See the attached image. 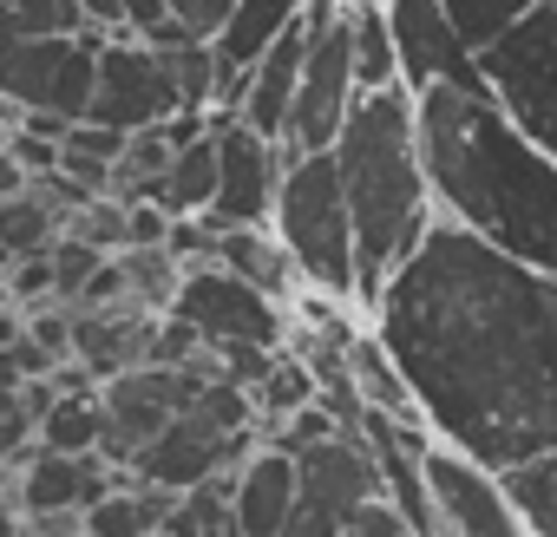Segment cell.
Wrapping results in <instances>:
<instances>
[{
  "mask_svg": "<svg viewBox=\"0 0 557 537\" xmlns=\"http://www.w3.org/2000/svg\"><path fill=\"white\" fill-rule=\"evenodd\" d=\"M374 335L433 439L511 478L557 452V276L459 223H433L381 289Z\"/></svg>",
  "mask_w": 557,
  "mask_h": 537,
  "instance_id": "cell-1",
  "label": "cell"
},
{
  "mask_svg": "<svg viewBox=\"0 0 557 537\" xmlns=\"http://www.w3.org/2000/svg\"><path fill=\"white\" fill-rule=\"evenodd\" d=\"M420 158L446 223L557 276V158L511 125L492 86L420 92Z\"/></svg>",
  "mask_w": 557,
  "mask_h": 537,
  "instance_id": "cell-2",
  "label": "cell"
},
{
  "mask_svg": "<svg viewBox=\"0 0 557 537\" xmlns=\"http://www.w3.org/2000/svg\"><path fill=\"white\" fill-rule=\"evenodd\" d=\"M335 164H342V190L355 210V236H361V296L381 302V289L420 255V242L440 223L426 158H420V99L407 86L361 92L335 145Z\"/></svg>",
  "mask_w": 557,
  "mask_h": 537,
  "instance_id": "cell-3",
  "label": "cell"
},
{
  "mask_svg": "<svg viewBox=\"0 0 557 537\" xmlns=\"http://www.w3.org/2000/svg\"><path fill=\"white\" fill-rule=\"evenodd\" d=\"M275 242L296 255L302 283H315L322 296L335 302L361 296V236H355V210H348L335 151L289 158L283 197H275Z\"/></svg>",
  "mask_w": 557,
  "mask_h": 537,
  "instance_id": "cell-4",
  "label": "cell"
},
{
  "mask_svg": "<svg viewBox=\"0 0 557 537\" xmlns=\"http://www.w3.org/2000/svg\"><path fill=\"white\" fill-rule=\"evenodd\" d=\"M479 73L511 125L557 158V0H537L492 53H479Z\"/></svg>",
  "mask_w": 557,
  "mask_h": 537,
  "instance_id": "cell-5",
  "label": "cell"
},
{
  "mask_svg": "<svg viewBox=\"0 0 557 537\" xmlns=\"http://www.w3.org/2000/svg\"><path fill=\"white\" fill-rule=\"evenodd\" d=\"M210 380H223L216 348H210L197 367H138V374L106 380V387H99V394H106V446H99V459L119 465V472H132V465L177 426V413L197 407V394H203Z\"/></svg>",
  "mask_w": 557,
  "mask_h": 537,
  "instance_id": "cell-6",
  "label": "cell"
},
{
  "mask_svg": "<svg viewBox=\"0 0 557 537\" xmlns=\"http://www.w3.org/2000/svg\"><path fill=\"white\" fill-rule=\"evenodd\" d=\"M296 465H302V498H296L289 537H348V524L374 498H387L374 446L361 433H329L322 446L296 452Z\"/></svg>",
  "mask_w": 557,
  "mask_h": 537,
  "instance_id": "cell-7",
  "label": "cell"
},
{
  "mask_svg": "<svg viewBox=\"0 0 557 537\" xmlns=\"http://www.w3.org/2000/svg\"><path fill=\"white\" fill-rule=\"evenodd\" d=\"M99 47L106 40H14L8 47V99L21 112L86 125L99 99Z\"/></svg>",
  "mask_w": 557,
  "mask_h": 537,
  "instance_id": "cell-8",
  "label": "cell"
},
{
  "mask_svg": "<svg viewBox=\"0 0 557 537\" xmlns=\"http://www.w3.org/2000/svg\"><path fill=\"white\" fill-rule=\"evenodd\" d=\"M184 118V92H177V73L158 47L145 40H106L99 47V99H92V125L106 132H158Z\"/></svg>",
  "mask_w": 557,
  "mask_h": 537,
  "instance_id": "cell-9",
  "label": "cell"
},
{
  "mask_svg": "<svg viewBox=\"0 0 557 537\" xmlns=\"http://www.w3.org/2000/svg\"><path fill=\"white\" fill-rule=\"evenodd\" d=\"M171 315L190 322L210 348H275L283 341V302L249 289L243 276H230L223 262L184 268V289H177Z\"/></svg>",
  "mask_w": 557,
  "mask_h": 537,
  "instance_id": "cell-10",
  "label": "cell"
},
{
  "mask_svg": "<svg viewBox=\"0 0 557 537\" xmlns=\"http://www.w3.org/2000/svg\"><path fill=\"white\" fill-rule=\"evenodd\" d=\"M216 158H223V177H216V203H210V229H262V216H275V197H283V145L249 132L243 118H216Z\"/></svg>",
  "mask_w": 557,
  "mask_h": 537,
  "instance_id": "cell-11",
  "label": "cell"
},
{
  "mask_svg": "<svg viewBox=\"0 0 557 537\" xmlns=\"http://www.w3.org/2000/svg\"><path fill=\"white\" fill-rule=\"evenodd\" d=\"M426 485H433V504L446 517V537H531L511 485L498 472H485L479 459L453 452L446 439L426 446Z\"/></svg>",
  "mask_w": 557,
  "mask_h": 537,
  "instance_id": "cell-12",
  "label": "cell"
},
{
  "mask_svg": "<svg viewBox=\"0 0 557 537\" xmlns=\"http://www.w3.org/2000/svg\"><path fill=\"white\" fill-rule=\"evenodd\" d=\"M387 27H394L400 73H407L413 99L433 92V86H485L479 53L459 40L446 0H387Z\"/></svg>",
  "mask_w": 557,
  "mask_h": 537,
  "instance_id": "cell-13",
  "label": "cell"
},
{
  "mask_svg": "<svg viewBox=\"0 0 557 537\" xmlns=\"http://www.w3.org/2000/svg\"><path fill=\"white\" fill-rule=\"evenodd\" d=\"M119 485H112V465L99 452L73 459V452H34L27 465H14V511L47 524V517H86L92 504H106Z\"/></svg>",
  "mask_w": 557,
  "mask_h": 537,
  "instance_id": "cell-14",
  "label": "cell"
},
{
  "mask_svg": "<svg viewBox=\"0 0 557 537\" xmlns=\"http://www.w3.org/2000/svg\"><path fill=\"white\" fill-rule=\"evenodd\" d=\"M296 498H302V465H296V452L256 446V459L236 472V498H230L236 537H289Z\"/></svg>",
  "mask_w": 557,
  "mask_h": 537,
  "instance_id": "cell-15",
  "label": "cell"
},
{
  "mask_svg": "<svg viewBox=\"0 0 557 537\" xmlns=\"http://www.w3.org/2000/svg\"><path fill=\"white\" fill-rule=\"evenodd\" d=\"M302 66H309V21L243 79V99H236L230 118H243L249 132H262V138L283 145L289 138V118H296V99H302Z\"/></svg>",
  "mask_w": 557,
  "mask_h": 537,
  "instance_id": "cell-16",
  "label": "cell"
},
{
  "mask_svg": "<svg viewBox=\"0 0 557 537\" xmlns=\"http://www.w3.org/2000/svg\"><path fill=\"white\" fill-rule=\"evenodd\" d=\"M216 262L230 268V276H243L249 289L275 296V302H289V296H296V283H302L296 255H289L283 242H269L262 229H223V236H216Z\"/></svg>",
  "mask_w": 557,
  "mask_h": 537,
  "instance_id": "cell-17",
  "label": "cell"
},
{
  "mask_svg": "<svg viewBox=\"0 0 557 537\" xmlns=\"http://www.w3.org/2000/svg\"><path fill=\"white\" fill-rule=\"evenodd\" d=\"M216 177H223V158H216V125H210L203 138L177 145V164H171V177H164V190H158V210H171V216L210 210V203H216Z\"/></svg>",
  "mask_w": 557,
  "mask_h": 537,
  "instance_id": "cell-18",
  "label": "cell"
},
{
  "mask_svg": "<svg viewBox=\"0 0 557 537\" xmlns=\"http://www.w3.org/2000/svg\"><path fill=\"white\" fill-rule=\"evenodd\" d=\"M348 34H355L361 92H394L407 73H400V47H394V27H387V8H374V0H348Z\"/></svg>",
  "mask_w": 557,
  "mask_h": 537,
  "instance_id": "cell-19",
  "label": "cell"
},
{
  "mask_svg": "<svg viewBox=\"0 0 557 537\" xmlns=\"http://www.w3.org/2000/svg\"><path fill=\"white\" fill-rule=\"evenodd\" d=\"M171 491H151V485H119L106 504L86 511V537H164L171 524Z\"/></svg>",
  "mask_w": 557,
  "mask_h": 537,
  "instance_id": "cell-20",
  "label": "cell"
},
{
  "mask_svg": "<svg viewBox=\"0 0 557 537\" xmlns=\"http://www.w3.org/2000/svg\"><path fill=\"white\" fill-rule=\"evenodd\" d=\"M40 446L47 452H73V459L99 452L106 446V394L99 387L92 394H60L47 407V420H40Z\"/></svg>",
  "mask_w": 557,
  "mask_h": 537,
  "instance_id": "cell-21",
  "label": "cell"
},
{
  "mask_svg": "<svg viewBox=\"0 0 557 537\" xmlns=\"http://www.w3.org/2000/svg\"><path fill=\"white\" fill-rule=\"evenodd\" d=\"M66 229H73V223H66L40 190L8 197V210H0V249H8V262H27V255L60 249V236H66Z\"/></svg>",
  "mask_w": 557,
  "mask_h": 537,
  "instance_id": "cell-22",
  "label": "cell"
},
{
  "mask_svg": "<svg viewBox=\"0 0 557 537\" xmlns=\"http://www.w3.org/2000/svg\"><path fill=\"white\" fill-rule=\"evenodd\" d=\"M14 40H92L86 0H8Z\"/></svg>",
  "mask_w": 557,
  "mask_h": 537,
  "instance_id": "cell-23",
  "label": "cell"
},
{
  "mask_svg": "<svg viewBox=\"0 0 557 537\" xmlns=\"http://www.w3.org/2000/svg\"><path fill=\"white\" fill-rule=\"evenodd\" d=\"M453 8V27H459V40L472 47V53H492L537 0H446Z\"/></svg>",
  "mask_w": 557,
  "mask_h": 537,
  "instance_id": "cell-24",
  "label": "cell"
},
{
  "mask_svg": "<svg viewBox=\"0 0 557 537\" xmlns=\"http://www.w3.org/2000/svg\"><path fill=\"white\" fill-rule=\"evenodd\" d=\"M106 249H92L86 236H60V249H53V302L60 309H86V296H92V283L106 276Z\"/></svg>",
  "mask_w": 557,
  "mask_h": 537,
  "instance_id": "cell-25",
  "label": "cell"
},
{
  "mask_svg": "<svg viewBox=\"0 0 557 537\" xmlns=\"http://www.w3.org/2000/svg\"><path fill=\"white\" fill-rule=\"evenodd\" d=\"M505 485H511V498H518L531 537H557V452L537 459V465H524V472H511Z\"/></svg>",
  "mask_w": 557,
  "mask_h": 537,
  "instance_id": "cell-26",
  "label": "cell"
},
{
  "mask_svg": "<svg viewBox=\"0 0 557 537\" xmlns=\"http://www.w3.org/2000/svg\"><path fill=\"white\" fill-rule=\"evenodd\" d=\"M236 14V0H171V21L184 40H216Z\"/></svg>",
  "mask_w": 557,
  "mask_h": 537,
  "instance_id": "cell-27",
  "label": "cell"
},
{
  "mask_svg": "<svg viewBox=\"0 0 557 537\" xmlns=\"http://www.w3.org/2000/svg\"><path fill=\"white\" fill-rule=\"evenodd\" d=\"M8 289H14V302H53V249L47 255H27V262H14V276H8Z\"/></svg>",
  "mask_w": 557,
  "mask_h": 537,
  "instance_id": "cell-28",
  "label": "cell"
},
{
  "mask_svg": "<svg viewBox=\"0 0 557 537\" xmlns=\"http://www.w3.org/2000/svg\"><path fill=\"white\" fill-rule=\"evenodd\" d=\"M14 530H21V537H34V530H27V524H14Z\"/></svg>",
  "mask_w": 557,
  "mask_h": 537,
  "instance_id": "cell-29",
  "label": "cell"
}]
</instances>
